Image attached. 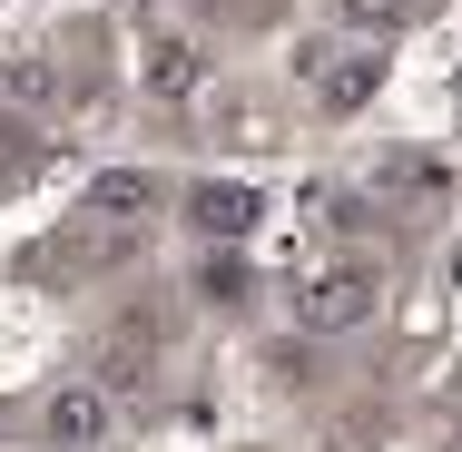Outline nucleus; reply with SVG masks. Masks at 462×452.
<instances>
[{
    "label": "nucleus",
    "mask_w": 462,
    "mask_h": 452,
    "mask_svg": "<svg viewBox=\"0 0 462 452\" xmlns=\"http://www.w3.org/2000/svg\"><path fill=\"white\" fill-rule=\"evenodd\" d=\"M374 79H383V60H374V50H345V60L315 69V108H325V118H355L374 98Z\"/></svg>",
    "instance_id": "5"
},
{
    "label": "nucleus",
    "mask_w": 462,
    "mask_h": 452,
    "mask_svg": "<svg viewBox=\"0 0 462 452\" xmlns=\"http://www.w3.org/2000/svg\"><path fill=\"white\" fill-rule=\"evenodd\" d=\"M256 217H266V187H246V178H207L197 197H187V226H197L207 246H236V236H256Z\"/></svg>",
    "instance_id": "4"
},
{
    "label": "nucleus",
    "mask_w": 462,
    "mask_h": 452,
    "mask_svg": "<svg viewBox=\"0 0 462 452\" xmlns=\"http://www.w3.org/2000/svg\"><path fill=\"white\" fill-rule=\"evenodd\" d=\"M335 20H345V30H393L403 0H335Z\"/></svg>",
    "instance_id": "7"
},
{
    "label": "nucleus",
    "mask_w": 462,
    "mask_h": 452,
    "mask_svg": "<svg viewBox=\"0 0 462 452\" xmlns=\"http://www.w3.org/2000/svg\"><path fill=\"white\" fill-rule=\"evenodd\" d=\"M158 207H168V178H158V168H98V187H89V226L98 236H138Z\"/></svg>",
    "instance_id": "3"
},
{
    "label": "nucleus",
    "mask_w": 462,
    "mask_h": 452,
    "mask_svg": "<svg viewBox=\"0 0 462 452\" xmlns=\"http://www.w3.org/2000/svg\"><path fill=\"white\" fill-rule=\"evenodd\" d=\"M197 79H207L197 40H158V50H148V98H158V108H178V98L197 89Z\"/></svg>",
    "instance_id": "6"
},
{
    "label": "nucleus",
    "mask_w": 462,
    "mask_h": 452,
    "mask_svg": "<svg viewBox=\"0 0 462 452\" xmlns=\"http://www.w3.org/2000/svg\"><path fill=\"white\" fill-rule=\"evenodd\" d=\"M108 433H118V383H98V374L50 383V403H40V443L50 452H108Z\"/></svg>",
    "instance_id": "2"
},
{
    "label": "nucleus",
    "mask_w": 462,
    "mask_h": 452,
    "mask_svg": "<svg viewBox=\"0 0 462 452\" xmlns=\"http://www.w3.org/2000/svg\"><path fill=\"white\" fill-rule=\"evenodd\" d=\"M365 315H374V266L325 256V266L295 275V325H305V335H345V325H365Z\"/></svg>",
    "instance_id": "1"
}]
</instances>
